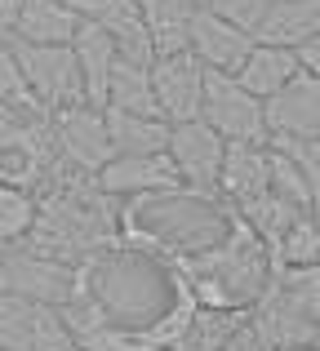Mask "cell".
<instances>
[{
    "instance_id": "6da1fadb",
    "label": "cell",
    "mask_w": 320,
    "mask_h": 351,
    "mask_svg": "<svg viewBox=\"0 0 320 351\" xmlns=\"http://www.w3.org/2000/svg\"><path fill=\"white\" fill-rule=\"evenodd\" d=\"M36 196H40V218H36V232L27 236L32 249L67 258V263H85L103 249L121 245L125 200L103 191L98 173L58 165V173Z\"/></svg>"
},
{
    "instance_id": "7a4b0ae2",
    "label": "cell",
    "mask_w": 320,
    "mask_h": 351,
    "mask_svg": "<svg viewBox=\"0 0 320 351\" xmlns=\"http://www.w3.org/2000/svg\"><path fill=\"white\" fill-rule=\"evenodd\" d=\"M80 271H85L89 298H98L121 325H130L134 334H143V343H147L151 329L191 293L169 258L147 254V249L130 245V240L85 258Z\"/></svg>"
},
{
    "instance_id": "3957f363",
    "label": "cell",
    "mask_w": 320,
    "mask_h": 351,
    "mask_svg": "<svg viewBox=\"0 0 320 351\" xmlns=\"http://www.w3.org/2000/svg\"><path fill=\"white\" fill-rule=\"evenodd\" d=\"M232 223L236 209L223 196L196 187H169V191H147V196L125 200L121 240L169 258V263H182V258L214 249L232 232Z\"/></svg>"
},
{
    "instance_id": "277c9868",
    "label": "cell",
    "mask_w": 320,
    "mask_h": 351,
    "mask_svg": "<svg viewBox=\"0 0 320 351\" xmlns=\"http://www.w3.org/2000/svg\"><path fill=\"white\" fill-rule=\"evenodd\" d=\"M173 267L187 280V289L196 293V302H205V307L254 311L258 298L271 289V280H276V254L241 214H236L232 232L214 249H205L196 258H182Z\"/></svg>"
},
{
    "instance_id": "5b68a950",
    "label": "cell",
    "mask_w": 320,
    "mask_h": 351,
    "mask_svg": "<svg viewBox=\"0 0 320 351\" xmlns=\"http://www.w3.org/2000/svg\"><path fill=\"white\" fill-rule=\"evenodd\" d=\"M249 325L271 351L312 347L320 334V267H276V280L249 311Z\"/></svg>"
},
{
    "instance_id": "8992f818",
    "label": "cell",
    "mask_w": 320,
    "mask_h": 351,
    "mask_svg": "<svg viewBox=\"0 0 320 351\" xmlns=\"http://www.w3.org/2000/svg\"><path fill=\"white\" fill-rule=\"evenodd\" d=\"M53 116L45 107H0V182L40 191L58 173Z\"/></svg>"
},
{
    "instance_id": "52a82bcc",
    "label": "cell",
    "mask_w": 320,
    "mask_h": 351,
    "mask_svg": "<svg viewBox=\"0 0 320 351\" xmlns=\"http://www.w3.org/2000/svg\"><path fill=\"white\" fill-rule=\"evenodd\" d=\"M0 289L23 293L32 302H49V307H67L80 289H85V271L80 263L40 254L23 240V245L5 249V267H0Z\"/></svg>"
},
{
    "instance_id": "ba28073f",
    "label": "cell",
    "mask_w": 320,
    "mask_h": 351,
    "mask_svg": "<svg viewBox=\"0 0 320 351\" xmlns=\"http://www.w3.org/2000/svg\"><path fill=\"white\" fill-rule=\"evenodd\" d=\"M18 62H23V76L32 85V98L45 107V112H62V107L89 103L85 94V71H80V58L71 45H45V40H23L14 36Z\"/></svg>"
},
{
    "instance_id": "9c48e42d",
    "label": "cell",
    "mask_w": 320,
    "mask_h": 351,
    "mask_svg": "<svg viewBox=\"0 0 320 351\" xmlns=\"http://www.w3.org/2000/svg\"><path fill=\"white\" fill-rule=\"evenodd\" d=\"M200 116L227 138V143H271L267 129V98H258L241 76L209 71L205 80V107Z\"/></svg>"
},
{
    "instance_id": "30bf717a",
    "label": "cell",
    "mask_w": 320,
    "mask_h": 351,
    "mask_svg": "<svg viewBox=\"0 0 320 351\" xmlns=\"http://www.w3.org/2000/svg\"><path fill=\"white\" fill-rule=\"evenodd\" d=\"M53 143H58L62 165L85 173H103L116 160V143H112V120L107 107L98 103H76L53 112Z\"/></svg>"
},
{
    "instance_id": "8fae6325",
    "label": "cell",
    "mask_w": 320,
    "mask_h": 351,
    "mask_svg": "<svg viewBox=\"0 0 320 351\" xmlns=\"http://www.w3.org/2000/svg\"><path fill=\"white\" fill-rule=\"evenodd\" d=\"M169 156L178 165L182 182L196 191H214L218 196V178H223V160H227V138L209 125L205 116L196 120H178L169 134Z\"/></svg>"
},
{
    "instance_id": "7c38bea8",
    "label": "cell",
    "mask_w": 320,
    "mask_h": 351,
    "mask_svg": "<svg viewBox=\"0 0 320 351\" xmlns=\"http://www.w3.org/2000/svg\"><path fill=\"white\" fill-rule=\"evenodd\" d=\"M151 80H156V98H160V112L164 120H196L200 107H205V80L209 67L196 58L191 49L178 53H160L151 62Z\"/></svg>"
},
{
    "instance_id": "4fadbf2b",
    "label": "cell",
    "mask_w": 320,
    "mask_h": 351,
    "mask_svg": "<svg viewBox=\"0 0 320 351\" xmlns=\"http://www.w3.org/2000/svg\"><path fill=\"white\" fill-rule=\"evenodd\" d=\"M254 45H258V36H254L249 27L223 18L218 9H209V5L196 9V23H191V53H196L209 71H227V76H236V71L245 67V58L254 53Z\"/></svg>"
},
{
    "instance_id": "5bb4252c",
    "label": "cell",
    "mask_w": 320,
    "mask_h": 351,
    "mask_svg": "<svg viewBox=\"0 0 320 351\" xmlns=\"http://www.w3.org/2000/svg\"><path fill=\"white\" fill-rule=\"evenodd\" d=\"M271 138H320V76L298 71L280 94L267 98Z\"/></svg>"
},
{
    "instance_id": "9a60e30c",
    "label": "cell",
    "mask_w": 320,
    "mask_h": 351,
    "mask_svg": "<svg viewBox=\"0 0 320 351\" xmlns=\"http://www.w3.org/2000/svg\"><path fill=\"white\" fill-rule=\"evenodd\" d=\"M98 182H103V191H112L116 200H134V196H147V191L187 187L169 152H156V156H116V160L98 173Z\"/></svg>"
},
{
    "instance_id": "2e32d148",
    "label": "cell",
    "mask_w": 320,
    "mask_h": 351,
    "mask_svg": "<svg viewBox=\"0 0 320 351\" xmlns=\"http://www.w3.org/2000/svg\"><path fill=\"white\" fill-rule=\"evenodd\" d=\"M267 191H271V143H227L218 196L232 209H241Z\"/></svg>"
},
{
    "instance_id": "e0dca14e",
    "label": "cell",
    "mask_w": 320,
    "mask_h": 351,
    "mask_svg": "<svg viewBox=\"0 0 320 351\" xmlns=\"http://www.w3.org/2000/svg\"><path fill=\"white\" fill-rule=\"evenodd\" d=\"M80 5H85V18H94L112 36L125 58L156 62V45H151V32H147L143 0H80Z\"/></svg>"
},
{
    "instance_id": "ac0fdd59",
    "label": "cell",
    "mask_w": 320,
    "mask_h": 351,
    "mask_svg": "<svg viewBox=\"0 0 320 351\" xmlns=\"http://www.w3.org/2000/svg\"><path fill=\"white\" fill-rule=\"evenodd\" d=\"M85 27L80 0H18V36L45 45H71Z\"/></svg>"
},
{
    "instance_id": "d6986e66",
    "label": "cell",
    "mask_w": 320,
    "mask_h": 351,
    "mask_svg": "<svg viewBox=\"0 0 320 351\" xmlns=\"http://www.w3.org/2000/svg\"><path fill=\"white\" fill-rule=\"evenodd\" d=\"M71 49H76V58H80V71H85V94H89V103L107 107L112 71H116V62H121V49H116V40H112V36H107L103 27L94 23V18H85V27L76 32Z\"/></svg>"
},
{
    "instance_id": "ffe728a7",
    "label": "cell",
    "mask_w": 320,
    "mask_h": 351,
    "mask_svg": "<svg viewBox=\"0 0 320 351\" xmlns=\"http://www.w3.org/2000/svg\"><path fill=\"white\" fill-rule=\"evenodd\" d=\"M298 71H303L298 49H289V45H271V40H258V45H254V53L245 58V67L236 71V76H241L258 98H271V94H280V89H285L289 80L298 76Z\"/></svg>"
},
{
    "instance_id": "44dd1931",
    "label": "cell",
    "mask_w": 320,
    "mask_h": 351,
    "mask_svg": "<svg viewBox=\"0 0 320 351\" xmlns=\"http://www.w3.org/2000/svg\"><path fill=\"white\" fill-rule=\"evenodd\" d=\"M107 107L112 112H138V116H164L156 98V80H151V62L125 58L112 71V89H107Z\"/></svg>"
},
{
    "instance_id": "7402d4cb",
    "label": "cell",
    "mask_w": 320,
    "mask_h": 351,
    "mask_svg": "<svg viewBox=\"0 0 320 351\" xmlns=\"http://www.w3.org/2000/svg\"><path fill=\"white\" fill-rule=\"evenodd\" d=\"M107 120H112L116 156H156V152H169L173 120L138 116V112H112V107H107Z\"/></svg>"
},
{
    "instance_id": "603a6c76",
    "label": "cell",
    "mask_w": 320,
    "mask_h": 351,
    "mask_svg": "<svg viewBox=\"0 0 320 351\" xmlns=\"http://www.w3.org/2000/svg\"><path fill=\"white\" fill-rule=\"evenodd\" d=\"M196 0H143V14H147V32L151 45L160 53H178L191 49V23H196Z\"/></svg>"
},
{
    "instance_id": "cb8c5ba5",
    "label": "cell",
    "mask_w": 320,
    "mask_h": 351,
    "mask_svg": "<svg viewBox=\"0 0 320 351\" xmlns=\"http://www.w3.org/2000/svg\"><path fill=\"white\" fill-rule=\"evenodd\" d=\"M316 32H320V0H276L271 14L262 18V27L254 36H258V40H271V45L298 49V45L312 40Z\"/></svg>"
},
{
    "instance_id": "d4e9b609",
    "label": "cell",
    "mask_w": 320,
    "mask_h": 351,
    "mask_svg": "<svg viewBox=\"0 0 320 351\" xmlns=\"http://www.w3.org/2000/svg\"><path fill=\"white\" fill-rule=\"evenodd\" d=\"M249 325V311H236V307H205L200 302L196 316H191L187 334H182L178 351H227L232 338Z\"/></svg>"
},
{
    "instance_id": "484cf974",
    "label": "cell",
    "mask_w": 320,
    "mask_h": 351,
    "mask_svg": "<svg viewBox=\"0 0 320 351\" xmlns=\"http://www.w3.org/2000/svg\"><path fill=\"white\" fill-rule=\"evenodd\" d=\"M36 218H40V196L18 182H0V245H23L36 232Z\"/></svg>"
},
{
    "instance_id": "4316f807",
    "label": "cell",
    "mask_w": 320,
    "mask_h": 351,
    "mask_svg": "<svg viewBox=\"0 0 320 351\" xmlns=\"http://www.w3.org/2000/svg\"><path fill=\"white\" fill-rule=\"evenodd\" d=\"M36 316H40V302L0 289V351H32Z\"/></svg>"
},
{
    "instance_id": "83f0119b",
    "label": "cell",
    "mask_w": 320,
    "mask_h": 351,
    "mask_svg": "<svg viewBox=\"0 0 320 351\" xmlns=\"http://www.w3.org/2000/svg\"><path fill=\"white\" fill-rule=\"evenodd\" d=\"M271 254H276V267H320V218L316 214L294 218Z\"/></svg>"
},
{
    "instance_id": "f1b7e54d",
    "label": "cell",
    "mask_w": 320,
    "mask_h": 351,
    "mask_svg": "<svg viewBox=\"0 0 320 351\" xmlns=\"http://www.w3.org/2000/svg\"><path fill=\"white\" fill-rule=\"evenodd\" d=\"M0 107H40L32 98V85L23 76L14 40H0Z\"/></svg>"
},
{
    "instance_id": "f546056e",
    "label": "cell",
    "mask_w": 320,
    "mask_h": 351,
    "mask_svg": "<svg viewBox=\"0 0 320 351\" xmlns=\"http://www.w3.org/2000/svg\"><path fill=\"white\" fill-rule=\"evenodd\" d=\"M271 143H280L298 160V169L307 178V191H312V214L320 218V138H271Z\"/></svg>"
},
{
    "instance_id": "4dcf8cb0",
    "label": "cell",
    "mask_w": 320,
    "mask_h": 351,
    "mask_svg": "<svg viewBox=\"0 0 320 351\" xmlns=\"http://www.w3.org/2000/svg\"><path fill=\"white\" fill-rule=\"evenodd\" d=\"M271 5H276V0H209V9H218L223 18L249 27V32H258V27H262V18L271 14Z\"/></svg>"
},
{
    "instance_id": "1f68e13d",
    "label": "cell",
    "mask_w": 320,
    "mask_h": 351,
    "mask_svg": "<svg viewBox=\"0 0 320 351\" xmlns=\"http://www.w3.org/2000/svg\"><path fill=\"white\" fill-rule=\"evenodd\" d=\"M298 62H303V71L320 76V32L312 36V40H303V45H298Z\"/></svg>"
},
{
    "instance_id": "d6a6232c",
    "label": "cell",
    "mask_w": 320,
    "mask_h": 351,
    "mask_svg": "<svg viewBox=\"0 0 320 351\" xmlns=\"http://www.w3.org/2000/svg\"><path fill=\"white\" fill-rule=\"evenodd\" d=\"M18 36V0H0V40Z\"/></svg>"
},
{
    "instance_id": "836d02e7",
    "label": "cell",
    "mask_w": 320,
    "mask_h": 351,
    "mask_svg": "<svg viewBox=\"0 0 320 351\" xmlns=\"http://www.w3.org/2000/svg\"><path fill=\"white\" fill-rule=\"evenodd\" d=\"M280 351H312V347H280Z\"/></svg>"
},
{
    "instance_id": "e575fe53",
    "label": "cell",
    "mask_w": 320,
    "mask_h": 351,
    "mask_svg": "<svg viewBox=\"0 0 320 351\" xmlns=\"http://www.w3.org/2000/svg\"><path fill=\"white\" fill-rule=\"evenodd\" d=\"M0 267H5V245H0Z\"/></svg>"
},
{
    "instance_id": "d590c367",
    "label": "cell",
    "mask_w": 320,
    "mask_h": 351,
    "mask_svg": "<svg viewBox=\"0 0 320 351\" xmlns=\"http://www.w3.org/2000/svg\"><path fill=\"white\" fill-rule=\"evenodd\" d=\"M312 351H320V334H316V343H312Z\"/></svg>"
},
{
    "instance_id": "8d00e7d4",
    "label": "cell",
    "mask_w": 320,
    "mask_h": 351,
    "mask_svg": "<svg viewBox=\"0 0 320 351\" xmlns=\"http://www.w3.org/2000/svg\"><path fill=\"white\" fill-rule=\"evenodd\" d=\"M196 5H209V0H196Z\"/></svg>"
}]
</instances>
